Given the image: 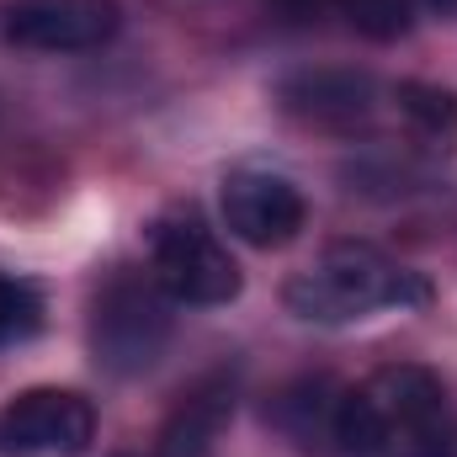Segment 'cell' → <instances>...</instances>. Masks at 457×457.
<instances>
[{"instance_id": "1", "label": "cell", "mask_w": 457, "mask_h": 457, "mask_svg": "<svg viewBox=\"0 0 457 457\" xmlns=\"http://www.w3.org/2000/svg\"><path fill=\"white\" fill-rule=\"evenodd\" d=\"M345 457H457V410L447 383L420 361H388L336 404Z\"/></svg>"}, {"instance_id": "2", "label": "cell", "mask_w": 457, "mask_h": 457, "mask_svg": "<svg viewBox=\"0 0 457 457\" xmlns=\"http://www.w3.org/2000/svg\"><path fill=\"white\" fill-rule=\"evenodd\" d=\"M282 303L309 325H351V320H367L372 309L426 303V282L394 266L383 250L361 239H341L282 287Z\"/></svg>"}, {"instance_id": "3", "label": "cell", "mask_w": 457, "mask_h": 457, "mask_svg": "<svg viewBox=\"0 0 457 457\" xmlns=\"http://www.w3.org/2000/svg\"><path fill=\"white\" fill-rule=\"evenodd\" d=\"M149 277L170 303L219 309L239 298V266L228 245L192 208H176L149 228Z\"/></svg>"}, {"instance_id": "4", "label": "cell", "mask_w": 457, "mask_h": 457, "mask_svg": "<svg viewBox=\"0 0 457 457\" xmlns=\"http://www.w3.org/2000/svg\"><path fill=\"white\" fill-rule=\"evenodd\" d=\"M176 314L154 277H112L91 303V356L112 378H138L170 345Z\"/></svg>"}, {"instance_id": "5", "label": "cell", "mask_w": 457, "mask_h": 457, "mask_svg": "<svg viewBox=\"0 0 457 457\" xmlns=\"http://www.w3.org/2000/svg\"><path fill=\"white\" fill-rule=\"evenodd\" d=\"M96 436V410L75 388H27L0 410L5 457H80Z\"/></svg>"}, {"instance_id": "6", "label": "cell", "mask_w": 457, "mask_h": 457, "mask_svg": "<svg viewBox=\"0 0 457 457\" xmlns=\"http://www.w3.org/2000/svg\"><path fill=\"white\" fill-rule=\"evenodd\" d=\"M122 27L117 0H11L5 5V43L32 54H91L112 43Z\"/></svg>"}, {"instance_id": "7", "label": "cell", "mask_w": 457, "mask_h": 457, "mask_svg": "<svg viewBox=\"0 0 457 457\" xmlns=\"http://www.w3.org/2000/svg\"><path fill=\"white\" fill-rule=\"evenodd\" d=\"M219 213L224 228L239 245H255V250H282L303 234V192L277 176V170H234L219 192Z\"/></svg>"}, {"instance_id": "8", "label": "cell", "mask_w": 457, "mask_h": 457, "mask_svg": "<svg viewBox=\"0 0 457 457\" xmlns=\"http://www.w3.org/2000/svg\"><path fill=\"white\" fill-rule=\"evenodd\" d=\"M234 394H239V383H234L228 367L203 372V378L170 404V415H165V426H160L154 457H213L228 415H234Z\"/></svg>"}, {"instance_id": "9", "label": "cell", "mask_w": 457, "mask_h": 457, "mask_svg": "<svg viewBox=\"0 0 457 457\" xmlns=\"http://www.w3.org/2000/svg\"><path fill=\"white\" fill-rule=\"evenodd\" d=\"M372 75L361 70H298L277 86V102L303 122H320V128H351L372 112Z\"/></svg>"}, {"instance_id": "10", "label": "cell", "mask_w": 457, "mask_h": 457, "mask_svg": "<svg viewBox=\"0 0 457 457\" xmlns=\"http://www.w3.org/2000/svg\"><path fill=\"white\" fill-rule=\"evenodd\" d=\"M336 404L341 394L325 383V378H303V383H287L271 404H266V420L277 431H287L298 447H336Z\"/></svg>"}, {"instance_id": "11", "label": "cell", "mask_w": 457, "mask_h": 457, "mask_svg": "<svg viewBox=\"0 0 457 457\" xmlns=\"http://www.w3.org/2000/svg\"><path fill=\"white\" fill-rule=\"evenodd\" d=\"M394 107H399V117L420 138H431V144H453L457 138V91H447V86L399 80L394 86Z\"/></svg>"}, {"instance_id": "12", "label": "cell", "mask_w": 457, "mask_h": 457, "mask_svg": "<svg viewBox=\"0 0 457 457\" xmlns=\"http://www.w3.org/2000/svg\"><path fill=\"white\" fill-rule=\"evenodd\" d=\"M345 16L351 32L372 37V43H394L415 27V0H330Z\"/></svg>"}, {"instance_id": "13", "label": "cell", "mask_w": 457, "mask_h": 457, "mask_svg": "<svg viewBox=\"0 0 457 457\" xmlns=\"http://www.w3.org/2000/svg\"><path fill=\"white\" fill-rule=\"evenodd\" d=\"M37 320H43L37 293H32L27 282H16V277H0V345L32 336V330H37Z\"/></svg>"}, {"instance_id": "14", "label": "cell", "mask_w": 457, "mask_h": 457, "mask_svg": "<svg viewBox=\"0 0 457 457\" xmlns=\"http://www.w3.org/2000/svg\"><path fill=\"white\" fill-rule=\"evenodd\" d=\"M266 5H271L277 16H287V21H314L330 0H266Z\"/></svg>"}, {"instance_id": "15", "label": "cell", "mask_w": 457, "mask_h": 457, "mask_svg": "<svg viewBox=\"0 0 457 457\" xmlns=\"http://www.w3.org/2000/svg\"><path fill=\"white\" fill-rule=\"evenodd\" d=\"M420 11H431V16H442V21H457V0H415Z\"/></svg>"}, {"instance_id": "16", "label": "cell", "mask_w": 457, "mask_h": 457, "mask_svg": "<svg viewBox=\"0 0 457 457\" xmlns=\"http://www.w3.org/2000/svg\"><path fill=\"white\" fill-rule=\"evenodd\" d=\"M122 457H133V453H122Z\"/></svg>"}]
</instances>
